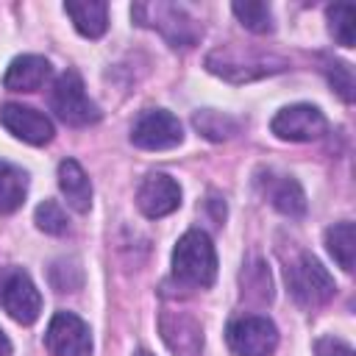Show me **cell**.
Segmentation results:
<instances>
[{"mask_svg": "<svg viewBox=\"0 0 356 356\" xmlns=\"http://www.w3.org/2000/svg\"><path fill=\"white\" fill-rule=\"evenodd\" d=\"M172 278L184 286H211L217 278V253L206 231H186L172 250Z\"/></svg>", "mask_w": 356, "mask_h": 356, "instance_id": "cell-1", "label": "cell"}, {"mask_svg": "<svg viewBox=\"0 0 356 356\" xmlns=\"http://www.w3.org/2000/svg\"><path fill=\"white\" fill-rule=\"evenodd\" d=\"M131 17L142 28H156L172 47H195L203 36L200 22L189 17L184 6H175V3H164V0L134 3Z\"/></svg>", "mask_w": 356, "mask_h": 356, "instance_id": "cell-2", "label": "cell"}, {"mask_svg": "<svg viewBox=\"0 0 356 356\" xmlns=\"http://www.w3.org/2000/svg\"><path fill=\"white\" fill-rule=\"evenodd\" d=\"M286 67L289 64L281 56L250 50V47H234V44L211 50L206 56V70L231 81V83H245V81H256V78H264V75H275Z\"/></svg>", "mask_w": 356, "mask_h": 356, "instance_id": "cell-3", "label": "cell"}, {"mask_svg": "<svg viewBox=\"0 0 356 356\" xmlns=\"http://www.w3.org/2000/svg\"><path fill=\"white\" fill-rule=\"evenodd\" d=\"M286 286H289L295 303L303 309H317V306L328 303L334 298V289H337L331 273L309 253L298 256L286 267Z\"/></svg>", "mask_w": 356, "mask_h": 356, "instance_id": "cell-4", "label": "cell"}, {"mask_svg": "<svg viewBox=\"0 0 356 356\" xmlns=\"http://www.w3.org/2000/svg\"><path fill=\"white\" fill-rule=\"evenodd\" d=\"M50 108L56 111V117L67 125H92L100 120V108L97 103L86 95L83 81L75 70H67L56 78L53 92H50Z\"/></svg>", "mask_w": 356, "mask_h": 356, "instance_id": "cell-5", "label": "cell"}, {"mask_svg": "<svg viewBox=\"0 0 356 356\" xmlns=\"http://www.w3.org/2000/svg\"><path fill=\"white\" fill-rule=\"evenodd\" d=\"M0 306L8 312L11 320L31 325L42 312V295L31 275L22 267H3L0 270Z\"/></svg>", "mask_w": 356, "mask_h": 356, "instance_id": "cell-6", "label": "cell"}, {"mask_svg": "<svg viewBox=\"0 0 356 356\" xmlns=\"http://www.w3.org/2000/svg\"><path fill=\"white\" fill-rule=\"evenodd\" d=\"M225 337L236 356H273L278 345V328L261 314H245L231 320Z\"/></svg>", "mask_w": 356, "mask_h": 356, "instance_id": "cell-7", "label": "cell"}, {"mask_svg": "<svg viewBox=\"0 0 356 356\" xmlns=\"http://www.w3.org/2000/svg\"><path fill=\"white\" fill-rule=\"evenodd\" d=\"M181 139H184V128L178 117L164 108L142 111L131 128V142L142 150H170L181 145Z\"/></svg>", "mask_w": 356, "mask_h": 356, "instance_id": "cell-8", "label": "cell"}, {"mask_svg": "<svg viewBox=\"0 0 356 356\" xmlns=\"http://www.w3.org/2000/svg\"><path fill=\"white\" fill-rule=\"evenodd\" d=\"M159 331L172 356H200L203 353V325L192 312L161 309Z\"/></svg>", "mask_w": 356, "mask_h": 356, "instance_id": "cell-9", "label": "cell"}, {"mask_svg": "<svg viewBox=\"0 0 356 356\" xmlns=\"http://www.w3.org/2000/svg\"><path fill=\"white\" fill-rule=\"evenodd\" d=\"M44 345L53 356H92V334L89 325L72 312H56L47 331Z\"/></svg>", "mask_w": 356, "mask_h": 356, "instance_id": "cell-10", "label": "cell"}, {"mask_svg": "<svg viewBox=\"0 0 356 356\" xmlns=\"http://www.w3.org/2000/svg\"><path fill=\"white\" fill-rule=\"evenodd\" d=\"M270 128H273V134L278 139H286V142H312V139H320L328 131V120H325V114L317 106L298 103V106L281 108L273 117Z\"/></svg>", "mask_w": 356, "mask_h": 356, "instance_id": "cell-11", "label": "cell"}, {"mask_svg": "<svg viewBox=\"0 0 356 356\" xmlns=\"http://www.w3.org/2000/svg\"><path fill=\"white\" fill-rule=\"evenodd\" d=\"M136 206L150 220L167 217L181 206V186L167 172H150L136 189Z\"/></svg>", "mask_w": 356, "mask_h": 356, "instance_id": "cell-12", "label": "cell"}, {"mask_svg": "<svg viewBox=\"0 0 356 356\" xmlns=\"http://www.w3.org/2000/svg\"><path fill=\"white\" fill-rule=\"evenodd\" d=\"M0 122L6 125L8 134H14L17 139L28 142V145H47L53 139V122L31 108V106H19V103H6L0 108Z\"/></svg>", "mask_w": 356, "mask_h": 356, "instance_id": "cell-13", "label": "cell"}, {"mask_svg": "<svg viewBox=\"0 0 356 356\" xmlns=\"http://www.w3.org/2000/svg\"><path fill=\"white\" fill-rule=\"evenodd\" d=\"M50 78V61L42 56H17L6 75H3V86L11 92H36L47 83Z\"/></svg>", "mask_w": 356, "mask_h": 356, "instance_id": "cell-14", "label": "cell"}, {"mask_svg": "<svg viewBox=\"0 0 356 356\" xmlns=\"http://www.w3.org/2000/svg\"><path fill=\"white\" fill-rule=\"evenodd\" d=\"M261 189L267 195V200L286 217H303L306 214V195L300 189V184L289 175H275L267 172L261 178Z\"/></svg>", "mask_w": 356, "mask_h": 356, "instance_id": "cell-15", "label": "cell"}, {"mask_svg": "<svg viewBox=\"0 0 356 356\" xmlns=\"http://www.w3.org/2000/svg\"><path fill=\"white\" fill-rule=\"evenodd\" d=\"M58 186H61L67 203L78 214L89 211V206H92V184H89V175L83 172V167L75 159H64L58 164Z\"/></svg>", "mask_w": 356, "mask_h": 356, "instance_id": "cell-16", "label": "cell"}, {"mask_svg": "<svg viewBox=\"0 0 356 356\" xmlns=\"http://www.w3.org/2000/svg\"><path fill=\"white\" fill-rule=\"evenodd\" d=\"M64 11L70 14L75 31L83 33L86 39H97L108 28V6L100 0H81V3L70 0L64 3Z\"/></svg>", "mask_w": 356, "mask_h": 356, "instance_id": "cell-17", "label": "cell"}, {"mask_svg": "<svg viewBox=\"0 0 356 356\" xmlns=\"http://www.w3.org/2000/svg\"><path fill=\"white\" fill-rule=\"evenodd\" d=\"M28 195V175L0 159V214H11L22 206Z\"/></svg>", "mask_w": 356, "mask_h": 356, "instance_id": "cell-18", "label": "cell"}, {"mask_svg": "<svg viewBox=\"0 0 356 356\" xmlns=\"http://www.w3.org/2000/svg\"><path fill=\"white\" fill-rule=\"evenodd\" d=\"M325 245H328V253L337 259V264H339L345 273H350V270H353V253H356L353 222H350V220L334 222V225L325 231Z\"/></svg>", "mask_w": 356, "mask_h": 356, "instance_id": "cell-19", "label": "cell"}, {"mask_svg": "<svg viewBox=\"0 0 356 356\" xmlns=\"http://www.w3.org/2000/svg\"><path fill=\"white\" fill-rule=\"evenodd\" d=\"M192 125L211 142H222V139H231L236 131H239V122L231 117V114H222V111H214V108H203V111H195L192 117Z\"/></svg>", "mask_w": 356, "mask_h": 356, "instance_id": "cell-20", "label": "cell"}, {"mask_svg": "<svg viewBox=\"0 0 356 356\" xmlns=\"http://www.w3.org/2000/svg\"><path fill=\"white\" fill-rule=\"evenodd\" d=\"M242 295H248L259 303L273 300V278H270V270L264 267V261H253L242 270Z\"/></svg>", "mask_w": 356, "mask_h": 356, "instance_id": "cell-21", "label": "cell"}, {"mask_svg": "<svg viewBox=\"0 0 356 356\" xmlns=\"http://www.w3.org/2000/svg\"><path fill=\"white\" fill-rule=\"evenodd\" d=\"M47 278L56 292H75L83 286V267L78 259H56L47 270Z\"/></svg>", "mask_w": 356, "mask_h": 356, "instance_id": "cell-22", "label": "cell"}, {"mask_svg": "<svg viewBox=\"0 0 356 356\" xmlns=\"http://www.w3.org/2000/svg\"><path fill=\"white\" fill-rule=\"evenodd\" d=\"M231 11L236 14V19L253 31V33H270L273 31V11L267 3H256V0H248V3H234Z\"/></svg>", "mask_w": 356, "mask_h": 356, "instance_id": "cell-23", "label": "cell"}, {"mask_svg": "<svg viewBox=\"0 0 356 356\" xmlns=\"http://www.w3.org/2000/svg\"><path fill=\"white\" fill-rule=\"evenodd\" d=\"M328 28L331 36L342 44V47H353V22H356V8L350 3H337L328 6Z\"/></svg>", "mask_w": 356, "mask_h": 356, "instance_id": "cell-24", "label": "cell"}, {"mask_svg": "<svg viewBox=\"0 0 356 356\" xmlns=\"http://www.w3.org/2000/svg\"><path fill=\"white\" fill-rule=\"evenodd\" d=\"M36 225L44 234L61 236V234H67V214L56 200H44V203L36 206Z\"/></svg>", "mask_w": 356, "mask_h": 356, "instance_id": "cell-25", "label": "cell"}, {"mask_svg": "<svg viewBox=\"0 0 356 356\" xmlns=\"http://www.w3.org/2000/svg\"><path fill=\"white\" fill-rule=\"evenodd\" d=\"M325 72H328L331 86L339 92V97H342L345 103H353V97H356V83H353V70H350V64H345V61H328Z\"/></svg>", "mask_w": 356, "mask_h": 356, "instance_id": "cell-26", "label": "cell"}, {"mask_svg": "<svg viewBox=\"0 0 356 356\" xmlns=\"http://www.w3.org/2000/svg\"><path fill=\"white\" fill-rule=\"evenodd\" d=\"M314 356H353V348L337 337H323L314 345Z\"/></svg>", "mask_w": 356, "mask_h": 356, "instance_id": "cell-27", "label": "cell"}, {"mask_svg": "<svg viewBox=\"0 0 356 356\" xmlns=\"http://www.w3.org/2000/svg\"><path fill=\"white\" fill-rule=\"evenodd\" d=\"M11 353V342H8V337L0 331V356H8Z\"/></svg>", "mask_w": 356, "mask_h": 356, "instance_id": "cell-28", "label": "cell"}, {"mask_svg": "<svg viewBox=\"0 0 356 356\" xmlns=\"http://www.w3.org/2000/svg\"><path fill=\"white\" fill-rule=\"evenodd\" d=\"M134 356H153V353H147V350H136Z\"/></svg>", "mask_w": 356, "mask_h": 356, "instance_id": "cell-29", "label": "cell"}]
</instances>
